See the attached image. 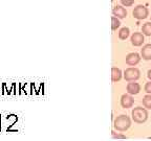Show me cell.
<instances>
[{
    "label": "cell",
    "instance_id": "obj_4",
    "mask_svg": "<svg viewBox=\"0 0 151 141\" xmlns=\"http://www.w3.org/2000/svg\"><path fill=\"white\" fill-rule=\"evenodd\" d=\"M132 15L134 17L135 19L137 20H143V19H146L149 15V11L145 5H137L133 9V12H132Z\"/></svg>",
    "mask_w": 151,
    "mask_h": 141
},
{
    "label": "cell",
    "instance_id": "obj_19",
    "mask_svg": "<svg viewBox=\"0 0 151 141\" xmlns=\"http://www.w3.org/2000/svg\"><path fill=\"white\" fill-rule=\"evenodd\" d=\"M147 76H148V78L151 80V69H149V70H148V73H147Z\"/></svg>",
    "mask_w": 151,
    "mask_h": 141
},
{
    "label": "cell",
    "instance_id": "obj_14",
    "mask_svg": "<svg viewBox=\"0 0 151 141\" xmlns=\"http://www.w3.org/2000/svg\"><path fill=\"white\" fill-rule=\"evenodd\" d=\"M143 106L145 109H151V94H147L143 97Z\"/></svg>",
    "mask_w": 151,
    "mask_h": 141
},
{
    "label": "cell",
    "instance_id": "obj_1",
    "mask_svg": "<svg viewBox=\"0 0 151 141\" xmlns=\"http://www.w3.org/2000/svg\"><path fill=\"white\" fill-rule=\"evenodd\" d=\"M113 127L119 132H125L131 127V119H130L129 116L125 115V114H122V115L118 116L114 119Z\"/></svg>",
    "mask_w": 151,
    "mask_h": 141
},
{
    "label": "cell",
    "instance_id": "obj_13",
    "mask_svg": "<svg viewBox=\"0 0 151 141\" xmlns=\"http://www.w3.org/2000/svg\"><path fill=\"white\" fill-rule=\"evenodd\" d=\"M142 33L144 36H151V22H146L142 26Z\"/></svg>",
    "mask_w": 151,
    "mask_h": 141
},
{
    "label": "cell",
    "instance_id": "obj_18",
    "mask_svg": "<svg viewBox=\"0 0 151 141\" xmlns=\"http://www.w3.org/2000/svg\"><path fill=\"white\" fill-rule=\"evenodd\" d=\"M112 137H113V138H119V139H125V138H126L125 135H122V134H116L114 132H112Z\"/></svg>",
    "mask_w": 151,
    "mask_h": 141
},
{
    "label": "cell",
    "instance_id": "obj_8",
    "mask_svg": "<svg viewBox=\"0 0 151 141\" xmlns=\"http://www.w3.org/2000/svg\"><path fill=\"white\" fill-rule=\"evenodd\" d=\"M130 41H131V44L133 46H142L144 43V35L142 33H133L130 38Z\"/></svg>",
    "mask_w": 151,
    "mask_h": 141
},
{
    "label": "cell",
    "instance_id": "obj_3",
    "mask_svg": "<svg viewBox=\"0 0 151 141\" xmlns=\"http://www.w3.org/2000/svg\"><path fill=\"white\" fill-rule=\"evenodd\" d=\"M141 78V71L137 67H128L124 71V78L128 83L135 82Z\"/></svg>",
    "mask_w": 151,
    "mask_h": 141
},
{
    "label": "cell",
    "instance_id": "obj_11",
    "mask_svg": "<svg viewBox=\"0 0 151 141\" xmlns=\"http://www.w3.org/2000/svg\"><path fill=\"white\" fill-rule=\"evenodd\" d=\"M122 78V71L120 68H116V67H112L111 69V80L112 82H119Z\"/></svg>",
    "mask_w": 151,
    "mask_h": 141
},
{
    "label": "cell",
    "instance_id": "obj_15",
    "mask_svg": "<svg viewBox=\"0 0 151 141\" xmlns=\"http://www.w3.org/2000/svg\"><path fill=\"white\" fill-rule=\"evenodd\" d=\"M120 25H121L120 20H119L116 17L113 16L112 18H111V29H112V31H116V29L120 27Z\"/></svg>",
    "mask_w": 151,
    "mask_h": 141
},
{
    "label": "cell",
    "instance_id": "obj_2",
    "mask_svg": "<svg viewBox=\"0 0 151 141\" xmlns=\"http://www.w3.org/2000/svg\"><path fill=\"white\" fill-rule=\"evenodd\" d=\"M132 120L135 122V123H144L148 119V111L147 109L143 108V107H135L131 112Z\"/></svg>",
    "mask_w": 151,
    "mask_h": 141
},
{
    "label": "cell",
    "instance_id": "obj_12",
    "mask_svg": "<svg viewBox=\"0 0 151 141\" xmlns=\"http://www.w3.org/2000/svg\"><path fill=\"white\" fill-rule=\"evenodd\" d=\"M130 36V29L128 27H122L119 31V38L121 40H126Z\"/></svg>",
    "mask_w": 151,
    "mask_h": 141
},
{
    "label": "cell",
    "instance_id": "obj_6",
    "mask_svg": "<svg viewBox=\"0 0 151 141\" xmlns=\"http://www.w3.org/2000/svg\"><path fill=\"white\" fill-rule=\"evenodd\" d=\"M141 54L137 52H130L126 56V64L129 66H135L141 62Z\"/></svg>",
    "mask_w": 151,
    "mask_h": 141
},
{
    "label": "cell",
    "instance_id": "obj_5",
    "mask_svg": "<svg viewBox=\"0 0 151 141\" xmlns=\"http://www.w3.org/2000/svg\"><path fill=\"white\" fill-rule=\"evenodd\" d=\"M133 105H134V99H133L132 95H130V94H128V93H125L121 96V106H122V108L129 109V108H132Z\"/></svg>",
    "mask_w": 151,
    "mask_h": 141
},
{
    "label": "cell",
    "instance_id": "obj_9",
    "mask_svg": "<svg viewBox=\"0 0 151 141\" xmlns=\"http://www.w3.org/2000/svg\"><path fill=\"white\" fill-rule=\"evenodd\" d=\"M112 14L114 17L118 19H123L127 16V11L125 7H123L122 5H116L112 9Z\"/></svg>",
    "mask_w": 151,
    "mask_h": 141
},
{
    "label": "cell",
    "instance_id": "obj_7",
    "mask_svg": "<svg viewBox=\"0 0 151 141\" xmlns=\"http://www.w3.org/2000/svg\"><path fill=\"white\" fill-rule=\"evenodd\" d=\"M126 90H127V93L130 94V95H137V94H139V91H141V85H139V83L130 82L127 84Z\"/></svg>",
    "mask_w": 151,
    "mask_h": 141
},
{
    "label": "cell",
    "instance_id": "obj_10",
    "mask_svg": "<svg viewBox=\"0 0 151 141\" xmlns=\"http://www.w3.org/2000/svg\"><path fill=\"white\" fill-rule=\"evenodd\" d=\"M141 58L146 61L151 60V44H146L141 49Z\"/></svg>",
    "mask_w": 151,
    "mask_h": 141
},
{
    "label": "cell",
    "instance_id": "obj_17",
    "mask_svg": "<svg viewBox=\"0 0 151 141\" xmlns=\"http://www.w3.org/2000/svg\"><path fill=\"white\" fill-rule=\"evenodd\" d=\"M144 90H145V92H146V93L151 94V80H150V82H148V83H146V84H145Z\"/></svg>",
    "mask_w": 151,
    "mask_h": 141
},
{
    "label": "cell",
    "instance_id": "obj_16",
    "mask_svg": "<svg viewBox=\"0 0 151 141\" xmlns=\"http://www.w3.org/2000/svg\"><path fill=\"white\" fill-rule=\"evenodd\" d=\"M121 3H122L124 6L128 7V6H131V5L134 3V0H121Z\"/></svg>",
    "mask_w": 151,
    "mask_h": 141
}]
</instances>
